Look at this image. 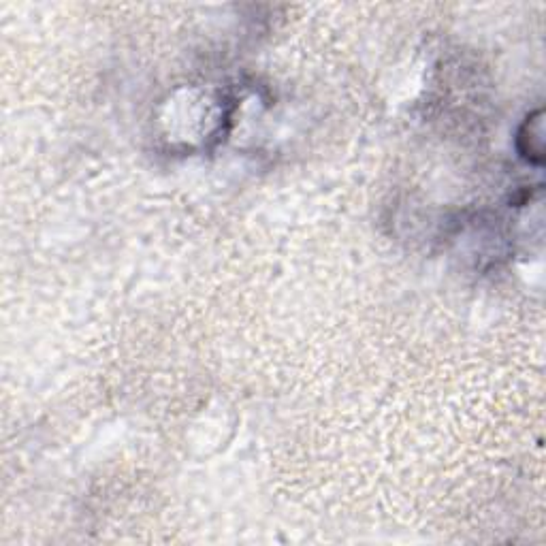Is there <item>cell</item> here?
Returning <instances> with one entry per match:
<instances>
[{
	"instance_id": "obj_1",
	"label": "cell",
	"mask_w": 546,
	"mask_h": 546,
	"mask_svg": "<svg viewBox=\"0 0 546 546\" xmlns=\"http://www.w3.org/2000/svg\"><path fill=\"white\" fill-rule=\"evenodd\" d=\"M517 150L529 165L544 163V111L536 109L529 114L517 133Z\"/></svg>"
}]
</instances>
